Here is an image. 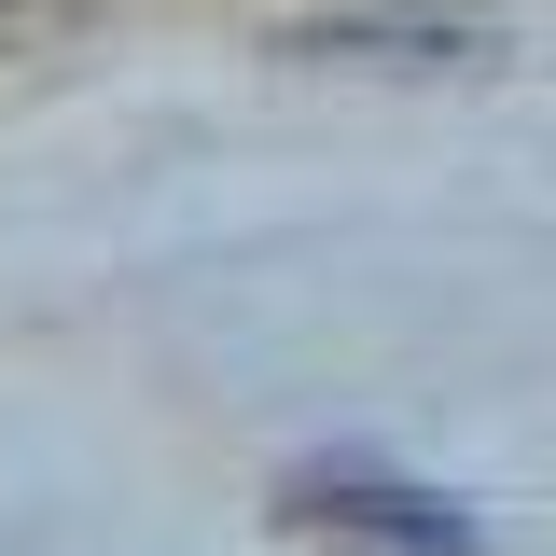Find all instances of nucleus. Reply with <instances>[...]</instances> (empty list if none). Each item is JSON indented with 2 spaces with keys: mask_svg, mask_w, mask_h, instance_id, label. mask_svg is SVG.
Masks as SVG:
<instances>
[{
  "mask_svg": "<svg viewBox=\"0 0 556 556\" xmlns=\"http://www.w3.org/2000/svg\"><path fill=\"white\" fill-rule=\"evenodd\" d=\"M278 529H306V543L334 556H473V501H445V486H390V473H292L278 486Z\"/></svg>",
  "mask_w": 556,
  "mask_h": 556,
  "instance_id": "1",
  "label": "nucleus"
},
{
  "mask_svg": "<svg viewBox=\"0 0 556 556\" xmlns=\"http://www.w3.org/2000/svg\"><path fill=\"white\" fill-rule=\"evenodd\" d=\"M292 56H320V70H486L501 42L459 28V14H320V28H292Z\"/></svg>",
  "mask_w": 556,
  "mask_h": 556,
  "instance_id": "2",
  "label": "nucleus"
}]
</instances>
